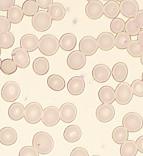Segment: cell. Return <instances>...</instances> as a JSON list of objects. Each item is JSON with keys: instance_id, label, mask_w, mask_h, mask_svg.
<instances>
[{"instance_id": "obj_1", "label": "cell", "mask_w": 143, "mask_h": 156, "mask_svg": "<svg viewBox=\"0 0 143 156\" xmlns=\"http://www.w3.org/2000/svg\"><path fill=\"white\" fill-rule=\"evenodd\" d=\"M32 145L39 154L46 155L52 151L54 147V141L49 133L39 131L33 136Z\"/></svg>"}, {"instance_id": "obj_2", "label": "cell", "mask_w": 143, "mask_h": 156, "mask_svg": "<svg viewBox=\"0 0 143 156\" xmlns=\"http://www.w3.org/2000/svg\"><path fill=\"white\" fill-rule=\"evenodd\" d=\"M60 47L59 40L52 34L44 35L39 40V50L46 56L54 55L58 52Z\"/></svg>"}, {"instance_id": "obj_3", "label": "cell", "mask_w": 143, "mask_h": 156, "mask_svg": "<svg viewBox=\"0 0 143 156\" xmlns=\"http://www.w3.org/2000/svg\"><path fill=\"white\" fill-rule=\"evenodd\" d=\"M52 24V19L48 11L46 10L39 11L32 17V25L38 32H44L48 30L51 28Z\"/></svg>"}, {"instance_id": "obj_4", "label": "cell", "mask_w": 143, "mask_h": 156, "mask_svg": "<svg viewBox=\"0 0 143 156\" xmlns=\"http://www.w3.org/2000/svg\"><path fill=\"white\" fill-rule=\"evenodd\" d=\"M122 126L129 133H136L143 126V119L141 116L135 112H130L124 115L122 121Z\"/></svg>"}, {"instance_id": "obj_5", "label": "cell", "mask_w": 143, "mask_h": 156, "mask_svg": "<svg viewBox=\"0 0 143 156\" xmlns=\"http://www.w3.org/2000/svg\"><path fill=\"white\" fill-rule=\"evenodd\" d=\"M115 101L122 106L127 105L132 101L133 93L131 85L127 82L120 83L115 90Z\"/></svg>"}, {"instance_id": "obj_6", "label": "cell", "mask_w": 143, "mask_h": 156, "mask_svg": "<svg viewBox=\"0 0 143 156\" xmlns=\"http://www.w3.org/2000/svg\"><path fill=\"white\" fill-rule=\"evenodd\" d=\"M43 111V107L40 103L32 102L25 108V120L30 124H38L42 120Z\"/></svg>"}, {"instance_id": "obj_7", "label": "cell", "mask_w": 143, "mask_h": 156, "mask_svg": "<svg viewBox=\"0 0 143 156\" xmlns=\"http://www.w3.org/2000/svg\"><path fill=\"white\" fill-rule=\"evenodd\" d=\"M21 94V88L17 82H6L1 89L2 98L6 102H14L19 98Z\"/></svg>"}, {"instance_id": "obj_8", "label": "cell", "mask_w": 143, "mask_h": 156, "mask_svg": "<svg viewBox=\"0 0 143 156\" xmlns=\"http://www.w3.org/2000/svg\"><path fill=\"white\" fill-rule=\"evenodd\" d=\"M60 120V110L56 107L50 106L43 110L42 121L46 126H54L59 123Z\"/></svg>"}, {"instance_id": "obj_9", "label": "cell", "mask_w": 143, "mask_h": 156, "mask_svg": "<svg viewBox=\"0 0 143 156\" xmlns=\"http://www.w3.org/2000/svg\"><path fill=\"white\" fill-rule=\"evenodd\" d=\"M87 62V57L79 50L72 51L66 58L68 67L73 70H80L84 68Z\"/></svg>"}, {"instance_id": "obj_10", "label": "cell", "mask_w": 143, "mask_h": 156, "mask_svg": "<svg viewBox=\"0 0 143 156\" xmlns=\"http://www.w3.org/2000/svg\"><path fill=\"white\" fill-rule=\"evenodd\" d=\"M79 51L87 56H91L97 52L98 47L96 39L92 36H85L79 43Z\"/></svg>"}, {"instance_id": "obj_11", "label": "cell", "mask_w": 143, "mask_h": 156, "mask_svg": "<svg viewBox=\"0 0 143 156\" xmlns=\"http://www.w3.org/2000/svg\"><path fill=\"white\" fill-rule=\"evenodd\" d=\"M115 115V108L111 104L102 103L96 110V117L102 123H107L112 120Z\"/></svg>"}, {"instance_id": "obj_12", "label": "cell", "mask_w": 143, "mask_h": 156, "mask_svg": "<svg viewBox=\"0 0 143 156\" xmlns=\"http://www.w3.org/2000/svg\"><path fill=\"white\" fill-rule=\"evenodd\" d=\"M60 120L66 124H70L77 117L78 111L73 103L65 102L60 108Z\"/></svg>"}, {"instance_id": "obj_13", "label": "cell", "mask_w": 143, "mask_h": 156, "mask_svg": "<svg viewBox=\"0 0 143 156\" xmlns=\"http://www.w3.org/2000/svg\"><path fill=\"white\" fill-rule=\"evenodd\" d=\"M85 12L88 18L97 20L104 15V4L98 0L89 1L85 7Z\"/></svg>"}, {"instance_id": "obj_14", "label": "cell", "mask_w": 143, "mask_h": 156, "mask_svg": "<svg viewBox=\"0 0 143 156\" xmlns=\"http://www.w3.org/2000/svg\"><path fill=\"white\" fill-rule=\"evenodd\" d=\"M111 76V70L108 66L103 64L95 65L92 70V76L99 83H104L107 82Z\"/></svg>"}, {"instance_id": "obj_15", "label": "cell", "mask_w": 143, "mask_h": 156, "mask_svg": "<svg viewBox=\"0 0 143 156\" xmlns=\"http://www.w3.org/2000/svg\"><path fill=\"white\" fill-rule=\"evenodd\" d=\"M12 60L18 68L26 69L30 63V57L27 51L21 47L15 48L11 53Z\"/></svg>"}, {"instance_id": "obj_16", "label": "cell", "mask_w": 143, "mask_h": 156, "mask_svg": "<svg viewBox=\"0 0 143 156\" xmlns=\"http://www.w3.org/2000/svg\"><path fill=\"white\" fill-rule=\"evenodd\" d=\"M119 5L120 12L126 18H134L139 11L138 4L135 0L121 1Z\"/></svg>"}, {"instance_id": "obj_17", "label": "cell", "mask_w": 143, "mask_h": 156, "mask_svg": "<svg viewBox=\"0 0 143 156\" xmlns=\"http://www.w3.org/2000/svg\"><path fill=\"white\" fill-rule=\"evenodd\" d=\"M18 139L17 131L14 128L6 126L0 129V143L4 146L14 145Z\"/></svg>"}, {"instance_id": "obj_18", "label": "cell", "mask_w": 143, "mask_h": 156, "mask_svg": "<svg viewBox=\"0 0 143 156\" xmlns=\"http://www.w3.org/2000/svg\"><path fill=\"white\" fill-rule=\"evenodd\" d=\"M96 41L98 48L104 51H110L115 46V37L110 32H102L98 35Z\"/></svg>"}, {"instance_id": "obj_19", "label": "cell", "mask_w": 143, "mask_h": 156, "mask_svg": "<svg viewBox=\"0 0 143 156\" xmlns=\"http://www.w3.org/2000/svg\"><path fill=\"white\" fill-rule=\"evenodd\" d=\"M67 90L71 95L77 96L81 94L85 89L86 84L83 78L75 76L70 78L67 83Z\"/></svg>"}, {"instance_id": "obj_20", "label": "cell", "mask_w": 143, "mask_h": 156, "mask_svg": "<svg viewBox=\"0 0 143 156\" xmlns=\"http://www.w3.org/2000/svg\"><path fill=\"white\" fill-rule=\"evenodd\" d=\"M39 39L35 35L26 34L22 36L20 41L21 48L28 52H32L38 48Z\"/></svg>"}, {"instance_id": "obj_21", "label": "cell", "mask_w": 143, "mask_h": 156, "mask_svg": "<svg viewBox=\"0 0 143 156\" xmlns=\"http://www.w3.org/2000/svg\"><path fill=\"white\" fill-rule=\"evenodd\" d=\"M128 73V68L126 64L122 62H118L112 67L111 75L115 81L121 83L126 79Z\"/></svg>"}, {"instance_id": "obj_22", "label": "cell", "mask_w": 143, "mask_h": 156, "mask_svg": "<svg viewBox=\"0 0 143 156\" xmlns=\"http://www.w3.org/2000/svg\"><path fill=\"white\" fill-rule=\"evenodd\" d=\"M82 131L76 125H70L67 126L63 133V137L66 142L75 143L82 137Z\"/></svg>"}, {"instance_id": "obj_23", "label": "cell", "mask_w": 143, "mask_h": 156, "mask_svg": "<svg viewBox=\"0 0 143 156\" xmlns=\"http://www.w3.org/2000/svg\"><path fill=\"white\" fill-rule=\"evenodd\" d=\"M59 42L60 47L62 50L69 52L72 51L76 46L77 38L73 34L66 33L61 36Z\"/></svg>"}, {"instance_id": "obj_24", "label": "cell", "mask_w": 143, "mask_h": 156, "mask_svg": "<svg viewBox=\"0 0 143 156\" xmlns=\"http://www.w3.org/2000/svg\"><path fill=\"white\" fill-rule=\"evenodd\" d=\"M50 69L49 61L46 57H39L35 58L32 63V70L39 76L46 74Z\"/></svg>"}, {"instance_id": "obj_25", "label": "cell", "mask_w": 143, "mask_h": 156, "mask_svg": "<svg viewBox=\"0 0 143 156\" xmlns=\"http://www.w3.org/2000/svg\"><path fill=\"white\" fill-rule=\"evenodd\" d=\"M98 97L102 103L111 105L115 101V90L110 86H103L98 90Z\"/></svg>"}, {"instance_id": "obj_26", "label": "cell", "mask_w": 143, "mask_h": 156, "mask_svg": "<svg viewBox=\"0 0 143 156\" xmlns=\"http://www.w3.org/2000/svg\"><path fill=\"white\" fill-rule=\"evenodd\" d=\"M48 12L53 20L58 21L63 20L66 15V11L62 4L55 2L48 9Z\"/></svg>"}, {"instance_id": "obj_27", "label": "cell", "mask_w": 143, "mask_h": 156, "mask_svg": "<svg viewBox=\"0 0 143 156\" xmlns=\"http://www.w3.org/2000/svg\"><path fill=\"white\" fill-rule=\"evenodd\" d=\"M120 13V5L117 1L111 0L104 5V15L106 17L114 19L117 18Z\"/></svg>"}, {"instance_id": "obj_28", "label": "cell", "mask_w": 143, "mask_h": 156, "mask_svg": "<svg viewBox=\"0 0 143 156\" xmlns=\"http://www.w3.org/2000/svg\"><path fill=\"white\" fill-rule=\"evenodd\" d=\"M47 84L54 91L60 92L66 87V81L60 75L52 74L47 79Z\"/></svg>"}, {"instance_id": "obj_29", "label": "cell", "mask_w": 143, "mask_h": 156, "mask_svg": "<svg viewBox=\"0 0 143 156\" xmlns=\"http://www.w3.org/2000/svg\"><path fill=\"white\" fill-rule=\"evenodd\" d=\"M25 107L19 102L12 103L8 110L9 116L12 120L19 121L24 117Z\"/></svg>"}, {"instance_id": "obj_30", "label": "cell", "mask_w": 143, "mask_h": 156, "mask_svg": "<svg viewBox=\"0 0 143 156\" xmlns=\"http://www.w3.org/2000/svg\"><path fill=\"white\" fill-rule=\"evenodd\" d=\"M24 13L20 6L14 5L7 11V18L11 23L16 24L20 23L24 18Z\"/></svg>"}, {"instance_id": "obj_31", "label": "cell", "mask_w": 143, "mask_h": 156, "mask_svg": "<svg viewBox=\"0 0 143 156\" xmlns=\"http://www.w3.org/2000/svg\"><path fill=\"white\" fill-rule=\"evenodd\" d=\"M138 152L136 142L132 140H128L124 142L120 148L121 156H136Z\"/></svg>"}, {"instance_id": "obj_32", "label": "cell", "mask_w": 143, "mask_h": 156, "mask_svg": "<svg viewBox=\"0 0 143 156\" xmlns=\"http://www.w3.org/2000/svg\"><path fill=\"white\" fill-rule=\"evenodd\" d=\"M128 138L129 132L123 126L116 127L112 133V140L117 144L121 145L124 142L128 140Z\"/></svg>"}, {"instance_id": "obj_33", "label": "cell", "mask_w": 143, "mask_h": 156, "mask_svg": "<svg viewBox=\"0 0 143 156\" xmlns=\"http://www.w3.org/2000/svg\"><path fill=\"white\" fill-rule=\"evenodd\" d=\"M115 46L120 50L126 49L130 42L131 37L125 32H122L117 34L115 37Z\"/></svg>"}, {"instance_id": "obj_34", "label": "cell", "mask_w": 143, "mask_h": 156, "mask_svg": "<svg viewBox=\"0 0 143 156\" xmlns=\"http://www.w3.org/2000/svg\"><path fill=\"white\" fill-rule=\"evenodd\" d=\"M22 10L24 15L28 17H32L39 11L38 5L35 1L27 0L22 4Z\"/></svg>"}, {"instance_id": "obj_35", "label": "cell", "mask_w": 143, "mask_h": 156, "mask_svg": "<svg viewBox=\"0 0 143 156\" xmlns=\"http://www.w3.org/2000/svg\"><path fill=\"white\" fill-rule=\"evenodd\" d=\"M15 39L11 32H3L0 33V48L9 49L14 46Z\"/></svg>"}, {"instance_id": "obj_36", "label": "cell", "mask_w": 143, "mask_h": 156, "mask_svg": "<svg viewBox=\"0 0 143 156\" xmlns=\"http://www.w3.org/2000/svg\"><path fill=\"white\" fill-rule=\"evenodd\" d=\"M128 53L135 58L140 57L143 54V46L137 40L132 41L126 48Z\"/></svg>"}, {"instance_id": "obj_37", "label": "cell", "mask_w": 143, "mask_h": 156, "mask_svg": "<svg viewBox=\"0 0 143 156\" xmlns=\"http://www.w3.org/2000/svg\"><path fill=\"white\" fill-rule=\"evenodd\" d=\"M17 65L10 58H6L2 61L1 70L6 75L13 74L18 70Z\"/></svg>"}, {"instance_id": "obj_38", "label": "cell", "mask_w": 143, "mask_h": 156, "mask_svg": "<svg viewBox=\"0 0 143 156\" xmlns=\"http://www.w3.org/2000/svg\"><path fill=\"white\" fill-rule=\"evenodd\" d=\"M125 21L121 18H117L112 19L110 23V28L113 33L117 34L125 30Z\"/></svg>"}, {"instance_id": "obj_39", "label": "cell", "mask_w": 143, "mask_h": 156, "mask_svg": "<svg viewBox=\"0 0 143 156\" xmlns=\"http://www.w3.org/2000/svg\"><path fill=\"white\" fill-rule=\"evenodd\" d=\"M141 30V29L135 25L133 18L129 19L126 21L125 30L126 33H127L131 37L138 36Z\"/></svg>"}, {"instance_id": "obj_40", "label": "cell", "mask_w": 143, "mask_h": 156, "mask_svg": "<svg viewBox=\"0 0 143 156\" xmlns=\"http://www.w3.org/2000/svg\"><path fill=\"white\" fill-rule=\"evenodd\" d=\"M133 94L138 97H143V82L140 79L134 80L131 85Z\"/></svg>"}, {"instance_id": "obj_41", "label": "cell", "mask_w": 143, "mask_h": 156, "mask_svg": "<svg viewBox=\"0 0 143 156\" xmlns=\"http://www.w3.org/2000/svg\"><path fill=\"white\" fill-rule=\"evenodd\" d=\"M18 156H39V153L32 146H25L20 149Z\"/></svg>"}, {"instance_id": "obj_42", "label": "cell", "mask_w": 143, "mask_h": 156, "mask_svg": "<svg viewBox=\"0 0 143 156\" xmlns=\"http://www.w3.org/2000/svg\"><path fill=\"white\" fill-rule=\"evenodd\" d=\"M11 28V23L7 17L0 15V33L9 32Z\"/></svg>"}, {"instance_id": "obj_43", "label": "cell", "mask_w": 143, "mask_h": 156, "mask_svg": "<svg viewBox=\"0 0 143 156\" xmlns=\"http://www.w3.org/2000/svg\"><path fill=\"white\" fill-rule=\"evenodd\" d=\"M15 0H0V11H7L15 5Z\"/></svg>"}, {"instance_id": "obj_44", "label": "cell", "mask_w": 143, "mask_h": 156, "mask_svg": "<svg viewBox=\"0 0 143 156\" xmlns=\"http://www.w3.org/2000/svg\"><path fill=\"white\" fill-rule=\"evenodd\" d=\"M70 156H89V154L84 148L78 147L71 151Z\"/></svg>"}, {"instance_id": "obj_45", "label": "cell", "mask_w": 143, "mask_h": 156, "mask_svg": "<svg viewBox=\"0 0 143 156\" xmlns=\"http://www.w3.org/2000/svg\"><path fill=\"white\" fill-rule=\"evenodd\" d=\"M133 19L135 25L141 30L143 29V10L139 11Z\"/></svg>"}, {"instance_id": "obj_46", "label": "cell", "mask_w": 143, "mask_h": 156, "mask_svg": "<svg viewBox=\"0 0 143 156\" xmlns=\"http://www.w3.org/2000/svg\"><path fill=\"white\" fill-rule=\"evenodd\" d=\"M39 7H40L43 9H48L53 4V0H36L35 1Z\"/></svg>"}, {"instance_id": "obj_47", "label": "cell", "mask_w": 143, "mask_h": 156, "mask_svg": "<svg viewBox=\"0 0 143 156\" xmlns=\"http://www.w3.org/2000/svg\"><path fill=\"white\" fill-rule=\"evenodd\" d=\"M136 144L138 151L143 154V135L136 139Z\"/></svg>"}, {"instance_id": "obj_48", "label": "cell", "mask_w": 143, "mask_h": 156, "mask_svg": "<svg viewBox=\"0 0 143 156\" xmlns=\"http://www.w3.org/2000/svg\"><path fill=\"white\" fill-rule=\"evenodd\" d=\"M137 41L139 42L140 44L143 46V29L141 30L139 34L138 35Z\"/></svg>"}, {"instance_id": "obj_49", "label": "cell", "mask_w": 143, "mask_h": 156, "mask_svg": "<svg viewBox=\"0 0 143 156\" xmlns=\"http://www.w3.org/2000/svg\"><path fill=\"white\" fill-rule=\"evenodd\" d=\"M140 62H141V64H142L143 66V55L140 57Z\"/></svg>"}, {"instance_id": "obj_50", "label": "cell", "mask_w": 143, "mask_h": 156, "mask_svg": "<svg viewBox=\"0 0 143 156\" xmlns=\"http://www.w3.org/2000/svg\"><path fill=\"white\" fill-rule=\"evenodd\" d=\"M1 64H2V60L0 58V70H1Z\"/></svg>"}, {"instance_id": "obj_51", "label": "cell", "mask_w": 143, "mask_h": 156, "mask_svg": "<svg viewBox=\"0 0 143 156\" xmlns=\"http://www.w3.org/2000/svg\"><path fill=\"white\" fill-rule=\"evenodd\" d=\"M141 80L143 82V72L142 75H141Z\"/></svg>"}, {"instance_id": "obj_52", "label": "cell", "mask_w": 143, "mask_h": 156, "mask_svg": "<svg viewBox=\"0 0 143 156\" xmlns=\"http://www.w3.org/2000/svg\"><path fill=\"white\" fill-rule=\"evenodd\" d=\"M1 52H2V51H1V48H0V56H1Z\"/></svg>"}, {"instance_id": "obj_53", "label": "cell", "mask_w": 143, "mask_h": 156, "mask_svg": "<svg viewBox=\"0 0 143 156\" xmlns=\"http://www.w3.org/2000/svg\"><path fill=\"white\" fill-rule=\"evenodd\" d=\"M100 156V155H97V154H95V155H92V156Z\"/></svg>"}, {"instance_id": "obj_54", "label": "cell", "mask_w": 143, "mask_h": 156, "mask_svg": "<svg viewBox=\"0 0 143 156\" xmlns=\"http://www.w3.org/2000/svg\"></svg>"}]
</instances>
